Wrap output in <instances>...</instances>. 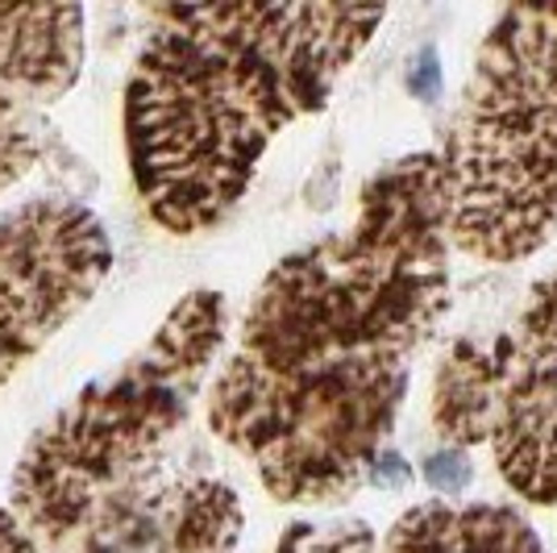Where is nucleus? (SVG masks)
I'll return each mask as SVG.
<instances>
[{
	"label": "nucleus",
	"mask_w": 557,
	"mask_h": 553,
	"mask_svg": "<svg viewBox=\"0 0 557 553\" xmlns=\"http://www.w3.org/2000/svg\"><path fill=\"white\" fill-rule=\"evenodd\" d=\"M449 308L437 155L379 171L342 233L262 279L216 370L209 429L278 504H337L367 483L408 367Z\"/></svg>",
	"instance_id": "f257e3e1"
},
{
	"label": "nucleus",
	"mask_w": 557,
	"mask_h": 553,
	"mask_svg": "<svg viewBox=\"0 0 557 553\" xmlns=\"http://www.w3.org/2000/svg\"><path fill=\"white\" fill-rule=\"evenodd\" d=\"M383 4H166L125 88L129 171L171 233L230 217L278 130L321 109Z\"/></svg>",
	"instance_id": "f03ea898"
},
{
	"label": "nucleus",
	"mask_w": 557,
	"mask_h": 553,
	"mask_svg": "<svg viewBox=\"0 0 557 553\" xmlns=\"http://www.w3.org/2000/svg\"><path fill=\"white\" fill-rule=\"evenodd\" d=\"M225 300L191 292L154 337L29 438L9 516L50 553H233L242 504L184 450L187 416L225 346Z\"/></svg>",
	"instance_id": "7ed1b4c3"
},
{
	"label": "nucleus",
	"mask_w": 557,
	"mask_h": 553,
	"mask_svg": "<svg viewBox=\"0 0 557 553\" xmlns=\"http://www.w3.org/2000/svg\"><path fill=\"white\" fill-rule=\"evenodd\" d=\"M437 155L449 246L520 262L557 233V4L508 9Z\"/></svg>",
	"instance_id": "20e7f679"
},
{
	"label": "nucleus",
	"mask_w": 557,
	"mask_h": 553,
	"mask_svg": "<svg viewBox=\"0 0 557 553\" xmlns=\"http://www.w3.org/2000/svg\"><path fill=\"white\" fill-rule=\"evenodd\" d=\"M433 425L449 445H483L520 500L557 507V275L504 333L454 346L433 383Z\"/></svg>",
	"instance_id": "39448f33"
},
{
	"label": "nucleus",
	"mask_w": 557,
	"mask_h": 553,
	"mask_svg": "<svg viewBox=\"0 0 557 553\" xmlns=\"http://www.w3.org/2000/svg\"><path fill=\"white\" fill-rule=\"evenodd\" d=\"M113 246L92 208L29 200L0 217V388L96 296Z\"/></svg>",
	"instance_id": "423d86ee"
},
{
	"label": "nucleus",
	"mask_w": 557,
	"mask_h": 553,
	"mask_svg": "<svg viewBox=\"0 0 557 553\" xmlns=\"http://www.w3.org/2000/svg\"><path fill=\"white\" fill-rule=\"evenodd\" d=\"M84 9L22 4L0 9V196L50 155L47 109L79 79Z\"/></svg>",
	"instance_id": "0eeeda50"
},
{
	"label": "nucleus",
	"mask_w": 557,
	"mask_h": 553,
	"mask_svg": "<svg viewBox=\"0 0 557 553\" xmlns=\"http://www.w3.org/2000/svg\"><path fill=\"white\" fill-rule=\"evenodd\" d=\"M383 553H545L533 525L499 504H429L408 507L379 541Z\"/></svg>",
	"instance_id": "6e6552de"
},
{
	"label": "nucleus",
	"mask_w": 557,
	"mask_h": 553,
	"mask_svg": "<svg viewBox=\"0 0 557 553\" xmlns=\"http://www.w3.org/2000/svg\"><path fill=\"white\" fill-rule=\"evenodd\" d=\"M275 553H383L362 520H342V525H292L283 532Z\"/></svg>",
	"instance_id": "1a4fd4ad"
},
{
	"label": "nucleus",
	"mask_w": 557,
	"mask_h": 553,
	"mask_svg": "<svg viewBox=\"0 0 557 553\" xmlns=\"http://www.w3.org/2000/svg\"><path fill=\"white\" fill-rule=\"evenodd\" d=\"M0 553H38V545L22 532V525L0 507Z\"/></svg>",
	"instance_id": "9d476101"
}]
</instances>
